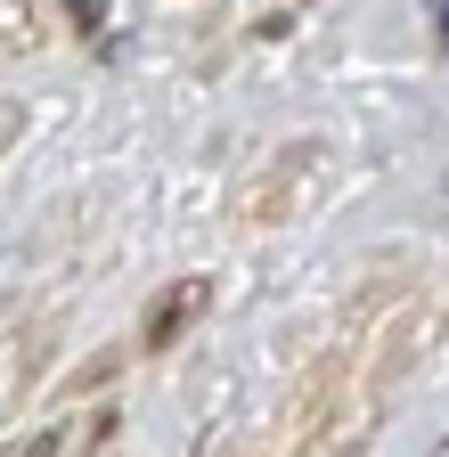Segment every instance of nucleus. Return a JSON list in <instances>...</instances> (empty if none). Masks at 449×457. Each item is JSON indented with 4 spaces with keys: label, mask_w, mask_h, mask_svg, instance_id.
Wrapping results in <instances>:
<instances>
[{
    "label": "nucleus",
    "mask_w": 449,
    "mask_h": 457,
    "mask_svg": "<svg viewBox=\"0 0 449 457\" xmlns=\"http://www.w3.org/2000/svg\"><path fill=\"white\" fill-rule=\"evenodd\" d=\"M204 295H212L204 278H180L172 295H155V311H147V335H139V343H147V352H163V343H180V335H188V319L204 311Z\"/></svg>",
    "instance_id": "2"
},
{
    "label": "nucleus",
    "mask_w": 449,
    "mask_h": 457,
    "mask_svg": "<svg viewBox=\"0 0 449 457\" xmlns=\"http://www.w3.org/2000/svg\"><path fill=\"white\" fill-rule=\"evenodd\" d=\"M319 163H327V147L319 139H303V147H278L254 180L237 188V220L245 228H287L303 204H311V188H319Z\"/></svg>",
    "instance_id": "1"
},
{
    "label": "nucleus",
    "mask_w": 449,
    "mask_h": 457,
    "mask_svg": "<svg viewBox=\"0 0 449 457\" xmlns=\"http://www.w3.org/2000/svg\"><path fill=\"white\" fill-rule=\"evenodd\" d=\"M17 139V106H0V147H9Z\"/></svg>",
    "instance_id": "4"
},
{
    "label": "nucleus",
    "mask_w": 449,
    "mask_h": 457,
    "mask_svg": "<svg viewBox=\"0 0 449 457\" xmlns=\"http://www.w3.org/2000/svg\"><path fill=\"white\" fill-rule=\"evenodd\" d=\"M9 457H58V433H33V441H17Z\"/></svg>",
    "instance_id": "3"
}]
</instances>
